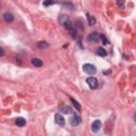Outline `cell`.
I'll use <instances>...</instances> for the list:
<instances>
[{
	"label": "cell",
	"instance_id": "obj_1",
	"mask_svg": "<svg viewBox=\"0 0 136 136\" xmlns=\"http://www.w3.org/2000/svg\"><path fill=\"white\" fill-rule=\"evenodd\" d=\"M59 22L65 28V29H69L70 27H71V21H70V19H69V17H68L66 14H61L60 15V17H59Z\"/></svg>",
	"mask_w": 136,
	"mask_h": 136
},
{
	"label": "cell",
	"instance_id": "obj_2",
	"mask_svg": "<svg viewBox=\"0 0 136 136\" xmlns=\"http://www.w3.org/2000/svg\"><path fill=\"white\" fill-rule=\"evenodd\" d=\"M83 70H84V72L88 73V74H90V75H92V74H95L96 71H97L96 66L93 65V64H85V65L83 66Z\"/></svg>",
	"mask_w": 136,
	"mask_h": 136
},
{
	"label": "cell",
	"instance_id": "obj_3",
	"mask_svg": "<svg viewBox=\"0 0 136 136\" xmlns=\"http://www.w3.org/2000/svg\"><path fill=\"white\" fill-rule=\"evenodd\" d=\"M69 122H70V124L72 125V127H77V125H79L80 122H81L80 116H78L77 114H73L70 117V119H69Z\"/></svg>",
	"mask_w": 136,
	"mask_h": 136
},
{
	"label": "cell",
	"instance_id": "obj_4",
	"mask_svg": "<svg viewBox=\"0 0 136 136\" xmlns=\"http://www.w3.org/2000/svg\"><path fill=\"white\" fill-rule=\"evenodd\" d=\"M86 82H87V84L89 85L90 88H93V89H94V88H97V87H98V80H97L96 78H94V77L87 78Z\"/></svg>",
	"mask_w": 136,
	"mask_h": 136
},
{
	"label": "cell",
	"instance_id": "obj_5",
	"mask_svg": "<svg viewBox=\"0 0 136 136\" xmlns=\"http://www.w3.org/2000/svg\"><path fill=\"white\" fill-rule=\"evenodd\" d=\"M99 38H100V35L97 33V32H92L88 37H87V41L90 42V43H97L99 41Z\"/></svg>",
	"mask_w": 136,
	"mask_h": 136
},
{
	"label": "cell",
	"instance_id": "obj_6",
	"mask_svg": "<svg viewBox=\"0 0 136 136\" xmlns=\"http://www.w3.org/2000/svg\"><path fill=\"white\" fill-rule=\"evenodd\" d=\"M54 120H55V123L56 124H59V125H61V127H63V125L65 124V118L63 117V116L61 115V114H55V116H54Z\"/></svg>",
	"mask_w": 136,
	"mask_h": 136
},
{
	"label": "cell",
	"instance_id": "obj_7",
	"mask_svg": "<svg viewBox=\"0 0 136 136\" xmlns=\"http://www.w3.org/2000/svg\"><path fill=\"white\" fill-rule=\"evenodd\" d=\"M101 129V121L100 120H95L92 124V131L94 133H98Z\"/></svg>",
	"mask_w": 136,
	"mask_h": 136
},
{
	"label": "cell",
	"instance_id": "obj_8",
	"mask_svg": "<svg viewBox=\"0 0 136 136\" xmlns=\"http://www.w3.org/2000/svg\"><path fill=\"white\" fill-rule=\"evenodd\" d=\"M60 112L63 113V114H71L72 113V109L70 108V106H68V105H63L62 108L60 109Z\"/></svg>",
	"mask_w": 136,
	"mask_h": 136
},
{
	"label": "cell",
	"instance_id": "obj_9",
	"mask_svg": "<svg viewBox=\"0 0 136 136\" xmlns=\"http://www.w3.org/2000/svg\"><path fill=\"white\" fill-rule=\"evenodd\" d=\"M68 31H69V33H70V35H71V37L72 38H75L78 37V32H77V28L73 26V25H71V27L68 29Z\"/></svg>",
	"mask_w": 136,
	"mask_h": 136
},
{
	"label": "cell",
	"instance_id": "obj_10",
	"mask_svg": "<svg viewBox=\"0 0 136 136\" xmlns=\"http://www.w3.org/2000/svg\"><path fill=\"white\" fill-rule=\"evenodd\" d=\"M3 19L6 22H12L14 20V15L12 13H4L3 14Z\"/></svg>",
	"mask_w": 136,
	"mask_h": 136
},
{
	"label": "cell",
	"instance_id": "obj_11",
	"mask_svg": "<svg viewBox=\"0 0 136 136\" xmlns=\"http://www.w3.org/2000/svg\"><path fill=\"white\" fill-rule=\"evenodd\" d=\"M16 124L18 125V127H25V125H26V119H24V118H21V117H19V118H17L16 119Z\"/></svg>",
	"mask_w": 136,
	"mask_h": 136
},
{
	"label": "cell",
	"instance_id": "obj_12",
	"mask_svg": "<svg viewBox=\"0 0 136 136\" xmlns=\"http://www.w3.org/2000/svg\"><path fill=\"white\" fill-rule=\"evenodd\" d=\"M70 101H71V103L73 104V106H74V108L77 109V111H81V105H80V103L79 102H78L77 100H74L73 98H72V97H70Z\"/></svg>",
	"mask_w": 136,
	"mask_h": 136
},
{
	"label": "cell",
	"instance_id": "obj_13",
	"mask_svg": "<svg viewBox=\"0 0 136 136\" xmlns=\"http://www.w3.org/2000/svg\"><path fill=\"white\" fill-rule=\"evenodd\" d=\"M31 63H32L34 66H36V67H42V66H43V61L40 60V59H32Z\"/></svg>",
	"mask_w": 136,
	"mask_h": 136
},
{
	"label": "cell",
	"instance_id": "obj_14",
	"mask_svg": "<svg viewBox=\"0 0 136 136\" xmlns=\"http://www.w3.org/2000/svg\"><path fill=\"white\" fill-rule=\"evenodd\" d=\"M87 20H88V25L89 26H94L96 24V18L94 16H92L90 14H87Z\"/></svg>",
	"mask_w": 136,
	"mask_h": 136
},
{
	"label": "cell",
	"instance_id": "obj_15",
	"mask_svg": "<svg viewBox=\"0 0 136 136\" xmlns=\"http://www.w3.org/2000/svg\"><path fill=\"white\" fill-rule=\"evenodd\" d=\"M96 53L98 54L99 56H106V54H108V53H106V51L103 49L102 47L98 48V49H97V51H96Z\"/></svg>",
	"mask_w": 136,
	"mask_h": 136
},
{
	"label": "cell",
	"instance_id": "obj_16",
	"mask_svg": "<svg viewBox=\"0 0 136 136\" xmlns=\"http://www.w3.org/2000/svg\"><path fill=\"white\" fill-rule=\"evenodd\" d=\"M37 47L40 48V49H46V48L49 47V45H48V43H46V42H38Z\"/></svg>",
	"mask_w": 136,
	"mask_h": 136
},
{
	"label": "cell",
	"instance_id": "obj_17",
	"mask_svg": "<svg viewBox=\"0 0 136 136\" xmlns=\"http://www.w3.org/2000/svg\"><path fill=\"white\" fill-rule=\"evenodd\" d=\"M100 40L103 42V44H104V45H108V44H109V41L106 40V37H105L103 34H101V35H100Z\"/></svg>",
	"mask_w": 136,
	"mask_h": 136
},
{
	"label": "cell",
	"instance_id": "obj_18",
	"mask_svg": "<svg viewBox=\"0 0 136 136\" xmlns=\"http://www.w3.org/2000/svg\"><path fill=\"white\" fill-rule=\"evenodd\" d=\"M52 3H53V0H45V1H44V4H45L46 6L50 5V4H52Z\"/></svg>",
	"mask_w": 136,
	"mask_h": 136
},
{
	"label": "cell",
	"instance_id": "obj_19",
	"mask_svg": "<svg viewBox=\"0 0 136 136\" xmlns=\"http://www.w3.org/2000/svg\"><path fill=\"white\" fill-rule=\"evenodd\" d=\"M117 5L120 6V7H122L124 5V0H117Z\"/></svg>",
	"mask_w": 136,
	"mask_h": 136
},
{
	"label": "cell",
	"instance_id": "obj_20",
	"mask_svg": "<svg viewBox=\"0 0 136 136\" xmlns=\"http://www.w3.org/2000/svg\"><path fill=\"white\" fill-rule=\"evenodd\" d=\"M3 55H4V51H3V49L1 48V56H3Z\"/></svg>",
	"mask_w": 136,
	"mask_h": 136
},
{
	"label": "cell",
	"instance_id": "obj_21",
	"mask_svg": "<svg viewBox=\"0 0 136 136\" xmlns=\"http://www.w3.org/2000/svg\"><path fill=\"white\" fill-rule=\"evenodd\" d=\"M133 118H134V121H135V122H136V113H135V114H134V116H133Z\"/></svg>",
	"mask_w": 136,
	"mask_h": 136
}]
</instances>
